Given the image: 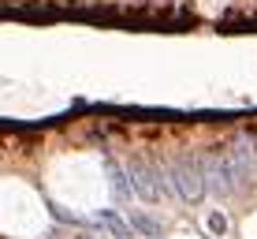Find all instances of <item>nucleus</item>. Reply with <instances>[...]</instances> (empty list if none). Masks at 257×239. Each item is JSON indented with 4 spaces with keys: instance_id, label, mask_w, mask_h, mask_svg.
I'll return each instance as SVG.
<instances>
[{
    "instance_id": "f257e3e1",
    "label": "nucleus",
    "mask_w": 257,
    "mask_h": 239,
    "mask_svg": "<svg viewBox=\"0 0 257 239\" xmlns=\"http://www.w3.org/2000/svg\"><path fill=\"white\" fill-rule=\"evenodd\" d=\"M172 176H175V191H179L183 202H201L205 198V161L198 153H179L172 157Z\"/></svg>"
},
{
    "instance_id": "f03ea898",
    "label": "nucleus",
    "mask_w": 257,
    "mask_h": 239,
    "mask_svg": "<svg viewBox=\"0 0 257 239\" xmlns=\"http://www.w3.org/2000/svg\"><path fill=\"white\" fill-rule=\"evenodd\" d=\"M201 161H205V187H209V194H216V198H227V194H235L238 187H242V180H238V168H235V161H231V153H227V146L205 153Z\"/></svg>"
},
{
    "instance_id": "7ed1b4c3",
    "label": "nucleus",
    "mask_w": 257,
    "mask_h": 239,
    "mask_svg": "<svg viewBox=\"0 0 257 239\" xmlns=\"http://www.w3.org/2000/svg\"><path fill=\"white\" fill-rule=\"evenodd\" d=\"M131 187L142 202H161L164 191H161V176H157V165L146 161V157H138V161H131Z\"/></svg>"
},
{
    "instance_id": "20e7f679",
    "label": "nucleus",
    "mask_w": 257,
    "mask_h": 239,
    "mask_svg": "<svg viewBox=\"0 0 257 239\" xmlns=\"http://www.w3.org/2000/svg\"><path fill=\"white\" fill-rule=\"evenodd\" d=\"M227 153H231V161L238 168V180H250L257 172V131H238V135L227 142Z\"/></svg>"
},
{
    "instance_id": "39448f33",
    "label": "nucleus",
    "mask_w": 257,
    "mask_h": 239,
    "mask_svg": "<svg viewBox=\"0 0 257 239\" xmlns=\"http://www.w3.org/2000/svg\"><path fill=\"white\" fill-rule=\"evenodd\" d=\"M104 172H108V187H112V198L119 202H127L131 194H135V187H131V172L123 168L119 161H112V157H104Z\"/></svg>"
},
{
    "instance_id": "423d86ee",
    "label": "nucleus",
    "mask_w": 257,
    "mask_h": 239,
    "mask_svg": "<svg viewBox=\"0 0 257 239\" xmlns=\"http://www.w3.org/2000/svg\"><path fill=\"white\" fill-rule=\"evenodd\" d=\"M90 224L108 228V235H116V239H131V235H135L131 220L123 217V213H116V209H97V213H90Z\"/></svg>"
},
{
    "instance_id": "0eeeda50",
    "label": "nucleus",
    "mask_w": 257,
    "mask_h": 239,
    "mask_svg": "<svg viewBox=\"0 0 257 239\" xmlns=\"http://www.w3.org/2000/svg\"><path fill=\"white\" fill-rule=\"evenodd\" d=\"M127 220H131V228H135V235H146V239H157V235L164 232L161 220H157L153 213H142V209H135Z\"/></svg>"
},
{
    "instance_id": "6e6552de",
    "label": "nucleus",
    "mask_w": 257,
    "mask_h": 239,
    "mask_svg": "<svg viewBox=\"0 0 257 239\" xmlns=\"http://www.w3.org/2000/svg\"><path fill=\"white\" fill-rule=\"evenodd\" d=\"M209 228H212V235H224L227 232V217L224 213H209Z\"/></svg>"
},
{
    "instance_id": "1a4fd4ad",
    "label": "nucleus",
    "mask_w": 257,
    "mask_h": 239,
    "mask_svg": "<svg viewBox=\"0 0 257 239\" xmlns=\"http://www.w3.org/2000/svg\"><path fill=\"white\" fill-rule=\"evenodd\" d=\"M49 209H52V217H60V220H67V224H78V217H75V213H67V209H64V206H49Z\"/></svg>"
}]
</instances>
